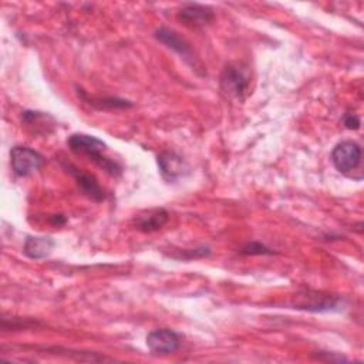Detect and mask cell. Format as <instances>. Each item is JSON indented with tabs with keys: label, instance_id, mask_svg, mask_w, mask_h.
<instances>
[{
	"label": "cell",
	"instance_id": "cell-1",
	"mask_svg": "<svg viewBox=\"0 0 364 364\" xmlns=\"http://www.w3.org/2000/svg\"><path fill=\"white\" fill-rule=\"evenodd\" d=\"M68 148L74 154H81L88 156L95 165H98L101 169H104L111 176H119L122 173V166L109 156L105 155L107 144L98 139L94 135L88 134H73L70 135Z\"/></svg>",
	"mask_w": 364,
	"mask_h": 364
},
{
	"label": "cell",
	"instance_id": "cell-2",
	"mask_svg": "<svg viewBox=\"0 0 364 364\" xmlns=\"http://www.w3.org/2000/svg\"><path fill=\"white\" fill-rule=\"evenodd\" d=\"M220 90L233 100H245L250 92V73L240 63H229L220 74Z\"/></svg>",
	"mask_w": 364,
	"mask_h": 364
},
{
	"label": "cell",
	"instance_id": "cell-3",
	"mask_svg": "<svg viewBox=\"0 0 364 364\" xmlns=\"http://www.w3.org/2000/svg\"><path fill=\"white\" fill-rule=\"evenodd\" d=\"M10 164L17 176H27L43 166L44 156L28 146L17 145L10 149Z\"/></svg>",
	"mask_w": 364,
	"mask_h": 364
},
{
	"label": "cell",
	"instance_id": "cell-4",
	"mask_svg": "<svg viewBox=\"0 0 364 364\" xmlns=\"http://www.w3.org/2000/svg\"><path fill=\"white\" fill-rule=\"evenodd\" d=\"M293 309L306 310V311H333L338 310L340 306V297L333 294H323L320 291L306 290L304 293H300L296 296V300L293 301Z\"/></svg>",
	"mask_w": 364,
	"mask_h": 364
},
{
	"label": "cell",
	"instance_id": "cell-5",
	"mask_svg": "<svg viewBox=\"0 0 364 364\" xmlns=\"http://www.w3.org/2000/svg\"><path fill=\"white\" fill-rule=\"evenodd\" d=\"M331 162L341 173H350L358 168L361 162V146L354 141H343L337 144L331 152Z\"/></svg>",
	"mask_w": 364,
	"mask_h": 364
},
{
	"label": "cell",
	"instance_id": "cell-6",
	"mask_svg": "<svg viewBox=\"0 0 364 364\" xmlns=\"http://www.w3.org/2000/svg\"><path fill=\"white\" fill-rule=\"evenodd\" d=\"M181 336L171 328H156L148 333L146 347L152 354H171L181 348Z\"/></svg>",
	"mask_w": 364,
	"mask_h": 364
},
{
	"label": "cell",
	"instance_id": "cell-7",
	"mask_svg": "<svg viewBox=\"0 0 364 364\" xmlns=\"http://www.w3.org/2000/svg\"><path fill=\"white\" fill-rule=\"evenodd\" d=\"M178 18L191 28H202L213 21L215 14L209 6L188 3L183 4L178 11Z\"/></svg>",
	"mask_w": 364,
	"mask_h": 364
},
{
	"label": "cell",
	"instance_id": "cell-8",
	"mask_svg": "<svg viewBox=\"0 0 364 364\" xmlns=\"http://www.w3.org/2000/svg\"><path fill=\"white\" fill-rule=\"evenodd\" d=\"M155 38L165 44L168 48L173 50L175 53H178L181 57H183V60L189 64H192V67L198 65V61L193 55V51L191 48V46L173 30L168 28V27H161L155 31Z\"/></svg>",
	"mask_w": 364,
	"mask_h": 364
},
{
	"label": "cell",
	"instance_id": "cell-9",
	"mask_svg": "<svg viewBox=\"0 0 364 364\" xmlns=\"http://www.w3.org/2000/svg\"><path fill=\"white\" fill-rule=\"evenodd\" d=\"M158 166L162 178L166 182H176L189 172L186 161L175 152H162L158 155Z\"/></svg>",
	"mask_w": 364,
	"mask_h": 364
},
{
	"label": "cell",
	"instance_id": "cell-10",
	"mask_svg": "<svg viewBox=\"0 0 364 364\" xmlns=\"http://www.w3.org/2000/svg\"><path fill=\"white\" fill-rule=\"evenodd\" d=\"M65 169L75 178L78 191L88 199H91L92 202H102L105 198L104 189L101 188V185L98 183V181L90 175L82 172L81 169L73 166V165H65Z\"/></svg>",
	"mask_w": 364,
	"mask_h": 364
},
{
	"label": "cell",
	"instance_id": "cell-11",
	"mask_svg": "<svg viewBox=\"0 0 364 364\" xmlns=\"http://www.w3.org/2000/svg\"><path fill=\"white\" fill-rule=\"evenodd\" d=\"M168 219H169L168 210H165L164 208H155L135 216L134 226L141 232L151 233V232L159 230L168 222Z\"/></svg>",
	"mask_w": 364,
	"mask_h": 364
},
{
	"label": "cell",
	"instance_id": "cell-12",
	"mask_svg": "<svg viewBox=\"0 0 364 364\" xmlns=\"http://www.w3.org/2000/svg\"><path fill=\"white\" fill-rule=\"evenodd\" d=\"M54 249V240L48 236H28L23 246V253L30 259H46Z\"/></svg>",
	"mask_w": 364,
	"mask_h": 364
},
{
	"label": "cell",
	"instance_id": "cell-13",
	"mask_svg": "<svg viewBox=\"0 0 364 364\" xmlns=\"http://www.w3.org/2000/svg\"><path fill=\"white\" fill-rule=\"evenodd\" d=\"M78 97L88 104L90 107L100 109V111H111V109H124V108H131L134 104L128 100L118 98V97H104V98H97V97H90L87 92L78 88Z\"/></svg>",
	"mask_w": 364,
	"mask_h": 364
},
{
	"label": "cell",
	"instance_id": "cell-14",
	"mask_svg": "<svg viewBox=\"0 0 364 364\" xmlns=\"http://www.w3.org/2000/svg\"><path fill=\"white\" fill-rule=\"evenodd\" d=\"M21 121L24 125L27 127H33L34 128V132L36 134H48L51 132L50 128L54 127V122L53 124H48V121H54L50 115L44 114V112H40V111H24L21 112Z\"/></svg>",
	"mask_w": 364,
	"mask_h": 364
},
{
	"label": "cell",
	"instance_id": "cell-15",
	"mask_svg": "<svg viewBox=\"0 0 364 364\" xmlns=\"http://www.w3.org/2000/svg\"><path fill=\"white\" fill-rule=\"evenodd\" d=\"M209 253H210V249L208 246H199L196 249H179L169 253V256L176 260H192V259L206 257Z\"/></svg>",
	"mask_w": 364,
	"mask_h": 364
},
{
	"label": "cell",
	"instance_id": "cell-16",
	"mask_svg": "<svg viewBox=\"0 0 364 364\" xmlns=\"http://www.w3.org/2000/svg\"><path fill=\"white\" fill-rule=\"evenodd\" d=\"M240 255H249V256H260V255H273L274 252L272 249H269L267 246H264L263 243L257 242V240H252L247 242L246 245H243L239 250Z\"/></svg>",
	"mask_w": 364,
	"mask_h": 364
},
{
	"label": "cell",
	"instance_id": "cell-17",
	"mask_svg": "<svg viewBox=\"0 0 364 364\" xmlns=\"http://www.w3.org/2000/svg\"><path fill=\"white\" fill-rule=\"evenodd\" d=\"M341 122L347 129H358L361 125L360 118L354 112H346L341 118Z\"/></svg>",
	"mask_w": 364,
	"mask_h": 364
},
{
	"label": "cell",
	"instance_id": "cell-18",
	"mask_svg": "<svg viewBox=\"0 0 364 364\" xmlns=\"http://www.w3.org/2000/svg\"><path fill=\"white\" fill-rule=\"evenodd\" d=\"M317 358L324 360V361H347L346 357L334 354V353H328V351H317Z\"/></svg>",
	"mask_w": 364,
	"mask_h": 364
},
{
	"label": "cell",
	"instance_id": "cell-19",
	"mask_svg": "<svg viewBox=\"0 0 364 364\" xmlns=\"http://www.w3.org/2000/svg\"><path fill=\"white\" fill-rule=\"evenodd\" d=\"M50 222L57 226H63L67 222V218L64 215H53L50 216Z\"/></svg>",
	"mask_w": 364,
	"mask_h": 364
}]
</instances>
